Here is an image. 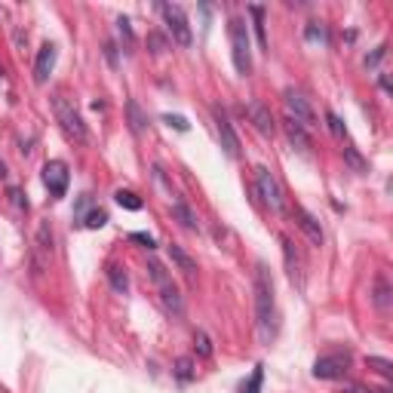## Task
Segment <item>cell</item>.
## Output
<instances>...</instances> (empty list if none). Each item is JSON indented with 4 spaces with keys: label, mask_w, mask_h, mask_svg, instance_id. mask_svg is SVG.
<instances>
[{
    "label": "cell",
    "mask_w": 393,
    "mask_h": 393,
    "mask_svg": "<svg viewBox=\"0 0 393 393\" xmlns=\"http://www.w3.org/2000/svg\"><path fill=\"white\" fill-rule=\"evenodd\" d=\"M255 329L265 344L276 338V298H274V280L265 261L255 265Z\"/></svg>",
    "instance_id": "6da1fadb"
},
{
    "label": "cell",
    "mask_w": 393,
    "mask_h": 393,
    "mask_svg": "<svg viewBox=\"0 0 393 393\" xmlns=\"http://www.w3.org/2000/svg\"><path fill=\"white\" fill-rule=\"evenodd\" d=\"M228 34H230V59H234L237 74H252V43H249V28L243 19H230L228 22Z\"/></svg>",
    "instance_id": "7a4b0ae2"
},
{
    "label": "cell",
    "mask_w": 393,
    "mask_h": 393,
    "mask_svg": "<svg viewBox=\"0 0 393 393\" xmlns=\"http://www.w3.org/2000/svg\"><path fill=\"white\" fill-rule=\"evenodd\" d=\"M52 111H56V120L61 126V133L68 138H74V142H89V133H87V123H83L80 111L68 102L65 96H52Z\"/></svg>",
    "instance_id": "3957f363"
},
{
    "label": "cell",
    "mask_w": 393,
    "mask_h": 393,
    "mask_svg": "<svg viewBox=\"0 0 393 393\" xmlns=\"http://www.w3.org/2000/svg\"><path fill=\"white\" fill-rule=\"evenodd\" d=\"M255 191L261 197V203L271 212H283L286 209V197H283V188L276 181V175L267 166H255Z\"/></svg>",
    "instance_id": "277c9868"
},
{
    "label": "cell",
    "mask_w": 393,
    "mask_h": 393,
    "mask_svg": "<svg viewBox=\"0 0 393 393\" xmlns=\"http://www.w3.org/2000/svg\"><path fill=\"white\" fill-rule=\"evenodd\" d=\"M353 363V353L350 350H335V353H322V357L313 363V378H322V381H335V378H344L348 369Z\"/></svg>",
    "instance_id": "5b68a950"
},
{
    "label": "cell",
    "mask_w": 393,
    "mask_h": 393,
    "mask_svg": "<svg viewBox=\"0 0 393 393\" xmlns=\"http://www.w3.org/2000/svg\"><path fill=\"white\" fill-rule=\"evenodd\" d=\"M160 13H163L166 28H169V34H172L175 43H179V46H191V43H194V31H191L188 15H184L181 6H175V3H160Z\"/></svg>",
    "instance_id": "8992f818"
},
{
    "label": "cell",
    "mask_w": 393,
    "mask_h": 393,
    "mask_svg": "<svg viewBox=\"0 0 393 393\" xmlns=\"http://www.w3.org/2000/svg\"><path fill=\"white\" fill-rule=\"evenodd\" d=\"M283 105H286V117H289V120L302 123L304 129L317 126V114H313V105L307 102V98H304L298 89L289 87L286 92H283Z\"/></svg>",
    "instance_id": "52a82bcc"
},
{
    "label": "cell",
    "mask_w": 393,
    "mask_h": 393,
    "mask_svg": "<svg viewBox=\"0 0 393 393\" xmlns=\"http://www.w3.org/2000/svg\"><path fill=\"white\" fill-rule=\"evenodd\" d=\"M215 129H218V142H221V148H225V154L230 160H237L240 157V135H237V129H234V123H230L225 107H215Z\"/></svg>",
    "instance_id": "ba28073f"
},
{
    "label": "cell",
    "mask_w": 393,
    "mask_h": 393,
    "mask_svg": "<svg viewBox=\"0 0 393 393\" xmlns=\"http://www.w3.org/2000/svg\"><path fill=\"white\" fill-rule=\"evenodd\" d=\"M68 181H71L68 163H61V160H50V163L43 166V184H46V191H50L52 197H65Z\"/></svg>",
    "instance_id": "9c48e42d"
},
{
    "label": "cell",
    "mask_w": 393,
    "mask_h": 393,
    "mask_svg": "<svg viewBox=\"0 0 393 393\" xmlns=\"http://www.w3.org/2000/svg\"><path fill=\"white\" fill-rule=\"evenodd\" d=\"M280 246H283V258H286V274H289L292 286L304 289V258H302V252L295 249V243H292L289 237H280Z\"/></svg>",
    "instance_id": "30bf717a"
},
{
    "label": "cell",
    "mask_w": 393,
    "mask_h": 393,
    "mask_svg": "<svg viewBox=\"0 0 393 393\" xmlns=\"http://www.w3.org/2000/svg\"><path fill=\"white\" fill-rule=\"evenodd\" d=\"M292 218H295V225L304 230V237L311 240L313 246H322V240H326V234H322V228H320V221L313 218L307 209H302V206H295L292 209Z\"/></svg>",
    "instance_id": "8fae6325"
},
{
    "label": "cell",
    "mask_w": 393,
    "mask_h": 393,
    "mask_svg": "<svg viewBox=\"0 0 393 393\" xmlns=\"http://www.w3.org/2000/svg\"><path fill=\"white\" fill-rule=\"evenodd\" d=\"M249 120H252V126H255L261 135H274L276 123H274L271 107H267L265 102H258V98H252V102H249Z\"/></svg>",
    "instance_id": "7c38bea8"
},
{
    "label": "cell",
    "mask_w": 393,
    "mask_h": 393,
    "mask_svg": "<svg viewBox=\"0 0 393 393\" xmlns=\"http://www.w3.org/2000/svg\"><path fill=\"white\" fill-rule=\"evenodd\" d=\"M56 56H59L56 43H43V46H40V52H37V61H34V80H37V83H46V80H50L52 68H56Z\"/></svg>",
    "instance_id": "4fadbf2b"
},
{
    "label": "cell",
    "mask_w": 393,
    "mask_h": 393,
    "mask_svg": "<svg viewBox=\"0 0 393 393\" xmlns=\"http://www.w3.org/2000/svg\"><path fill=\"white\" fill-rule=\"evenodd\" d=\"M157 289H160V304H163V311L172 313V317H181V313H184V302H181V292L175 289V283L163 280V283H157Z\"/></svg>",
    "instance_id": "5bb4252c"
},
{
    "label": "cell",
    "mask_w": 393,
    "mask_h": 393,
    "mask_svg": "<svg viewBox=\"0 0 393 393\" xmlns=\"http://www.w3.org/2000/svg\"><path fill=\"white\" fill-rule=\"evenodd\" d=\"M283 129H286V138H289L292 148H298L302 154L311 151V135H307V129L302 126V123H295V120H289V117H286V123H283Z\"/></svg>",
    "instance_id": "9a60e30c"
},
{
    "label": "cell",
    "mask_w": 393,
    "mask_h": 393,
    "mask_svg": "<svg viewBox=\"0 0 393 393\" xmlns=\"http://www.w3.org/2000/svg\"><path fill=\"white\" fill-rule=\"evenodd\" d=\"M169 258L175 261V267H179V271H181L184 276H194V274H197V261L191 258L188 252L181 249V246H175V243L169 246Z\"/></svg>",
    "instance_id": "2e32d148"
},
{
    "label": "cell",
    "mask_w": 393,
    "mask_h": 393,
    "mask_svg": "<svg viewBox=\"0 0 393 393\" xmlns=\"http://www.w3.org/2000/svg\"><path fill=\"white\" fill-rule=\"evenodd\" d=\"M105 276H107V283H111V289H114V292H120V295L129 289L126 267H120V265H114V261H111V265H107V271H105Z\"/></svg>",
    "instance_id": "e0dca14e"
},
{
    "label": "cell",
    "mask_w": 393,
    "mask_h": 393,
    "mask_svg": "<svg viewBox=\"0 0 393 393\" xmlns=\"http://www.w3.org/2000/svg\"><path fill=\"white\" fill-rule=\"evenodd\" d=\"M117 37L123 43V52H129V56H133V52H135V34H133V25H129L126 15H120V19H117Z\"/></svg>",
    "instance_id": "ac0fdd59"
},
{
    "label": "cell",
    "mask_w": 393,
    "mask_h": 393,
    "mask_svg": "<svg viewBox=\"0 0 393 393\" xmlns=\"http://www.w3.org/2000/svg\"><path fill=\"white\" fill-rule=\"evenodd\" d=\"M172 215L181 221V228L197 230V215L191 212V206H188V203H181V200H175V203H172Z\"/></svg>",
    "instance_id": "d6986e66"
},
{
    "label": "cell",
    "mask_w": 393,
    "mask_h": 393,
    "mask_svg": "<svg viewBox=\"0 0 393 393\" xmlns=\"http://www.w3.org/2000/svg\"><path fill=\"white\" fill-rule=\"evenodd\" d=\"M304 40H307V43H320V46H326V43H329L326 25H322V22H307V25H304Z\"/></svg>",
    "instance_id": "ffe728a7"
},
{
    "label": "cell",
    "mask_w": 393,
    "mask_h": 393,
    "mask_svg": "<svg viewBox=\"0 0 393 393\" xmlns=\"http://www.w3.org/2000/svg\"><path fill=\"white\" fill-rule=\"evenodd\" d=\"M126 114H129V126H133V133H142V129L148 126V117L142 114V107H138L135 98H129L126 102Z\"/></svg>",
    "instance_id": "44dd1931"
},
{
    "label": "cell",
    "mask_w": 393,
    "mask_h": 393,
    "mask_svg": "<svg viewBox=\"0 0 393 393\" xmlns=\"http://www.w3.org/2000/svg\"><path fill=\"white\" fill-rule=\"evenodd\" d=\"M249 15L255 19V37H258V46L267 50V34H265V6H249Z\"/></svg>",
    "instance_id": "7402d4cb"
},
{
    "label": "cell",
    "mask_w": 393,
    "mask_h": 393,
    "mask_svg": "<svg viewBox=\"0 0 393 393\" xmlns=\"http://www.w3.org/2000/svg\"><path fill=\"white\" fill-rule=\"evenodd\" d=\"M114 200H117V206H123V209H129V212H138L142 209V197L138 194H133V191H117V194H114Z\"/></svg>",
    "instance_id": "603a6c76"
},
{
    "label": "cell",
    "mask_w": 393,
    "mask_h": 393,
    "mask_svg": "<svg viewBox=\"0 0 393 393\" xmlns=\"http://www.w3.org/2000/svg\"><path fill=\"white\" fill-rule=\"evenodd\" d=\"M375 304L381 307V311H387L390 307V286H387V276H378V280H375Z\"/></svg>",
    "instance_id": "cb8c5ba5"
},
{
    "label": "cell",
    "mask_w": 393,
    "mask_h": 393,
    "mask_svg": "<svg viewBox=\"0 0 393 393\" xmlns=\"http://www.w3.org/2000/svg\"><path fill=\"white\" fill-rule=\"evenodd\" d=\"M37 252H40V255H50L52 252V230H50V225H40V230H37Z\"/></svg>",
    "instance_id": "d4e9b609"
},
{
    "label": "cell",
    "mask_w": 393,
    "mask_h": 393,
    "mask_svg": "<svg viewBox=\"0 0 393 393\" xmlns=\"http://www.w3.org/2000/svg\"><path fill=\"white\" fill-rule=\"evenodd\" d=\"M194 348H197V353L203 359H209L212 357V338L203 332V329H197V335H194Z\"/></svg>",
    "instance_id": "484cf974"
},
{
    "label": "cell",
    "mask_w": 393,
    "mask_h": 393,
    "mask_svg": "<svg viewBox=\"0 0 393 393\" xmlns=\"http://www.w3.org/2000/svg\"><path fill=\"white\" fill-rule=\"evenodd\" d=\"M261 381H265V366L258 363L255 369H252V378L240 387V393H258V390H261Z\"/></svg>",
    "instance_id": "4316f807"
},
{
    "label": "cell",
    "mask_w": 393,
    "mask_h": 393,
    "mask_svg": "<svg viewBox=\"0 0 393 393\" xmlns=\"http://www.w3.org/2000/svg\"><path fill=\"white\" fill-rule=\"evenodd\" d=\"M344 157H348V163H350L353 169H357V172H369V163H366L363 157H359L353 144H344Z\"/></svg>",
    "instance_id": "83f0119b"
},
{
    "label": "cell",
    "mask_w": 393,
    "mask_h": 393,
    "mask_svg": "<svg viewBox=\"0 0 393 393\" xmlns=\"http://www.w3.org/2000/svg\"><path fill=\"white\" fill-rule=\"evenodd\" d=\"M83 225H87L89 230L105 228V225H107V212H105V209H92V212H87V218H83Z\"/></svg>",
    "instance_id": "f1b7e54d"
},
{
    "label": "cell",
    "mask_w": 393,
    "mask_h": 393,
    "mask_svg": "<svg viewBox=\"0 0 393 393\" xmlns=\"http://www.w3.org/2000/svg\"><path fill=\"white\" fill-rule=\"evenodd\" d=\"M175 378H179V381H191V378H194V363H191L188 357L175 359Z\"/></svg>",
    "instance_id": "f546056e"
},
{
    "label": "cell",
    "mask_w": 393,
    "mask_h": 393,
    "mask_svg": "<svg viewBox=\"0 0 393 393\" xmlns=\"http://www.w3.org/2000/svg\"><path fill=\"white\" fill-rule=\"evenodd\" d=\"M326 123H329V133H332L335 138H341V142H344L348 129H344V123H341V117H338L335 111H326Z\"/></svg>",
    "instance_id": "4dcf8cb0"
},
{
    "label": "cell",
    "mask_w": 393,
    "mask_h": 393,
    "mask_svg": "<svg viewBox=\"0 0 393 393\" xmlns=\"http://www.w3.org/2000/svg\"><path fill=\"white\" fill-rule=\"evenodd\" d=\"M366 363H369V369H375L378 375H384V378H390L393 375V363L390 359H384V357H369Z\"/></svg>",
    "instance_id": "1f68e13d"
},
{
    "label": "cell",
    "mask_w": 393,
    "mask_h": 393,
    "mask_svg": "<svg viewBox=\"0 0 393 393\" xmlns=\"http://www.w3.org/2000/svg\"><path fill=\"white\" fill-rule=\"evenodd\" d=\"M166 123H169V126H175V129H181V133H184V129H188V120H184V117H179V114H166V117H163Z\"/></svg>",
    "instance_id": "d6a6232c"
},
{
    "label": "cell",
    "mask_w": 393,
    "mask_h": 393,
    "mask_svg": "<svg viewBox=\"0 0 393 393\" xmlns=\"http://www.w3.org/2000/svg\"><path fill=\"white\" fill-rule=\"evenodd\" d=\"M10 197H13V203L19 206V209H28V200H25V194H22L19 188H10Z\"/></svg>",
    "instance_id": "836d02e7"
},
{
    "label": "cell",
    "mask_w": 393,
    "mask_h": 393,
    "mask_svg": "<svg viewBox=\"0 0 393 393\" xmlns=\"http://www.w3.org/2000/svg\"><path fill=\"white\" fill-rule=\"evenodd\" d=\"M105 59H107V65L111 68H117V46L114 43H105Z\"/></svg>",
    "instance_id": "e575fe53"
},
{
    "label": "cell",
    "mask_w": 393,
    "mask_h": 393,
    "mask_svg": "<svg viewBox=\"0 0 393 393\" xmlns=\"http://www.w3.org/2000/svg\"><path fill=\"white\" fill-rule=\"evenodd\" d=\"M384 50H387V46H378L372 56H366V68H375V65H378V61L384 59Z\"/></svg>",
    "instance_id": "d590c367"
},
{
    "label": "cell",
    "mask_w": 393,
    "mask_h": 393,
    "mask_svg": "<svg viewBox=\"0 0 393 393\" xmlns=\"http://www.w3.org/2000/svg\"><path fill=\"white\" fill-rule=\"evenodd\" d=\"M148 43L154 46L151 52H163V50H166V40H163V37H160V34H151V37H148Z\"/></svg>",
    "instance_id": "8d00e7d4"
},
{
    "label": "cell",
    "mask_w": 393,
    "mask_h": 393,
    "mask_svg": "<svg viewBox=\"0 0 393 393\" xmlns=\"http://www.w3.org/2000/svg\"><path fill=\"white\" fill-rule=\"evenodd\" d=\"M133 240H135V243H142L144 249H154V246H157V243H154V237H151V234H133Z\"/></svg>",
    "instance_id": "74e56055"
},
{
    "label": "cell",
    "mask_w": 393,
    "mask_h": 393,
    "mask_svg": "<svg viewBox=\"0 0 393 393\" xmlns=\"http://www.w3.org/2000/svg\"><path fill=\"white\" fill-rule=\"evenodd\" d=\"M348 393H375V390H366L363 384H348V387H344Z\"/></svg>",
    "instance_id": "f35d334b"
},
{
    "label": "cell",
    "mask_w": 393,
    "mask_h": 393,
    "mask_svg": "<svg viewBox=\"0 0 393 393\" xmlns=\"http://www.w3.org/2000/svg\"><path fill=\"white\" fill-rule=\"evenodd\" d=\"M381 89H384V92H390V80H387V74H381Z\"/></svg>",
    "instance_id": "ab89813d"
}]
</instances>
